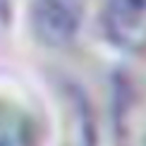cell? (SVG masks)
<instances>
[{"mask_svg": "<svg viewBox=\"0 0 146 146\" xmlns=\"http://www.w3.org/2000/svg\"><path fill=\"white\" fill-rule=\"evenodd\" d=\"M86 0H31L34 34L48 46H67L84 24Z\"/></svg>", "mask_w": 146, "mask_h": 146, "instance_id": "obj_1", "label": "cell"}, {"mask_svg": "<svg viewBox=\"0 0 146 146\" xmlns=\"http://www.w3.org/2000/svg\"><path fill=\"white\" fill-rule=\"evenodd\" d=\"M101 19L113 46L129 53L146 50V0H106Z\"/></svg>", "mask_w": 146, "mask_h": 146, "instance_id": "obj_2", "label": "cell"}, {"mask_svg": "<svg viewBox=\"0 0 146 146\" xmlns=\"http://www.w3.org/2000/svg\"><path fill=\"white\" fill-rule=\"evenodd\" d=\"M41 127L36 115L19 101L0 96V146H38Z\"/></svg>", "mask_w": 146, "mask_h": 146, "instance_id": "obj_3", "label": "cell"}]
</instances>
